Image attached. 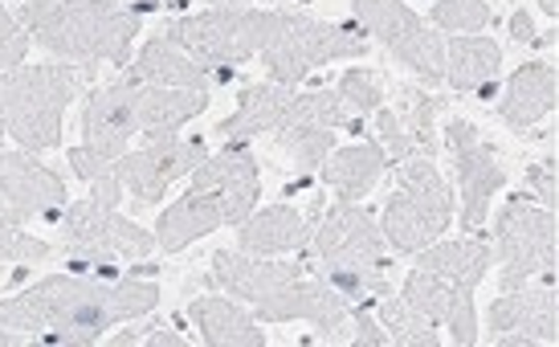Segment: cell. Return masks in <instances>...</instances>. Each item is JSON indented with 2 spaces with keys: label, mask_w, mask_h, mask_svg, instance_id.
<instances>
[{
  "label": "cell",
  "mask_w": 559,
  "mask_h": 347,
  "mask_svg": "<svg viewBox=\"0 0 559 347\" xmlns=\"http://www.w3.org/2000/svg\"><path fill=\"white\" fill-rule=\"evenodd\" d=\"M502 46L481 33H453L445 46V82L466 98H495Z\"/></svg>",
  "instance_id": "21"
},
{
  "label": "cell",
  "mask_w": 559,
  "mask_h": 347,
  "mask_svg": "<svg viewBox=\"0 0 559 347\" xmlns=\"http://www.w3.org/2000/svg\"><path fill=\"white\" fill-rule=\"evenodd\" d=\"M396 98H401V123L408 131V140L417 147V156L437 159L441 152V135H437V103L433 95H425V86H413V82H401L396 86Z\"/></svg>",
  "instance_id": "27"
},
{
  "label": "cell",
  "mask_w": 559,
  "mask_h": 347,
  "mask_svg": "<svg viewBox=\"0 0 559 347\" xmlns=\"http://www.w3.org/2000/svg\"><path fill=\"white\" fill-rule=\"evenodd\" d=\"M213 283L229 299H246L258 307L265 323H311L314 332L326 339L347 327L352 302L343 299L335 286H326L311 266L295 262H265L249 258L241 250H217L213 253Z\"/></svg>",
  "instance_id": "3"
},
{
  "label": "cell",
  "mask_w": 559,
  "mask_h": 347,
  "mask_svg": "<svg viewBox=\"0 0 559 347\" xmlns=\"http://www.w3.org/2000/svg\"><path fill=\"white\" fill-rule=\"evenodd\" d=\"M49 258H53V246L25 234L0 196V262H49Z\"/></svg>",
  "instance_id": "29"
},
{
  "label": "cell",
  "mask_w": 559,
  "mask_h": 347,
  "mask_svg": "<svg viewBox=\"0 0 559 347\" xmlns=\"http://www.w3.org/2000/svg\"><path fill=\"white\" fill-rule=\"evenodd\" d=\"M58 234H62L66 253L74 258V270L86 266H110V262H131V258H147L156 250V234L127 222L119 205H107L98 196L66 205L58 217Z\"/></svg>",
  "instance_id": "13"
},
{
  "label": "cell",
  "mask_w": 559,
  "mask_h": 347,
  "mask_svg": "<svg viewBox=\"0 0 559 347\" xmlns=\"http://www.w3.org/2000/svg\"><path fill=\"white\" fill-rule=\"evenodd\" d=\"M372 119H376V143L384 147V156H389L392 164H401V159L417 156V147H413V140H408V131H404L401 115L389 111V107H380Z\"/></svg>",
  "instance_id": "32"
},
{
  "label": "cell",
  "mask_w": 559,
  "mask_h": 347,
  "mask_svg": "<svg viewBox=\"0 0 559 347\" xmlns=\"http://www.w3.org/2000/svg\"><path fill=\"white\" fill-rule=\"evenodd\" d=\"M352 323H356V335H352V344H364V347H392L389 332L380 327V319L372 315V307L368 302H352Z\"/></svg>",
  "instance_id": "35"
},
{
  "label": "cell",
  "mask_w": 559,
  "mask_h": 347,
  "mask_svg": "<svg viewBox=\"0 0 559 347\" xmlns=\"http://www.w3.org/2000/svg\"><path fill=\"white\" fill-rule=\"evenodd\" d=\"M535 4H539V9H544V13L551 16V21L559 16V0H535Z\"/></svg>",
  "instance_id": "39"
},
{
  "label": "cell",
  "mask_w": 559,
  "mask_h": 347,
  "mask_svg": "<svg viewBox=\"0 0 559 347\" xmlns=\"http://www.w3.org/2000/svg\"><path fill=\"white\" fill-rule=\"evenodd\" d=\"M188 319L197 323V332H201V339L209 347H265L270 344L262 327H258L234 299H225V295L192 299Z\"/></svg>",
  "instance_id": "24"
},
{
  "label": "cell",
  "mask_w": 559,
  "mask_h": 347,
  "mask_svg": "<svg viewBox=\"0 0 559 347\" xmlns=\"http://www.w3.org/2000/svg\"><path fill=\"white\" fill-rule=\"evenodd\" d=\"M527 189L544 208H559V159L547 156L527 168Z\"/></svg>",
  "instance_id": "34"
},
{
  "label": "cell",
  "mask_w": 559,
  "mask_h": 347,
  "mask_svg": "<svg viewBox=\"0 0 559 347\" xmlns=\"http://www.w3.org/2000/svg\"><path fill=\"white\" fill-rule=\"evenodd\" d=\"M413 258H417V266L433 270V274L466 286V290H478L481 278L490 274L495 253H490V241H481V237H457V241H429Z\"/></svg>",
  "instance_id": "26"
},
{
  "label": "cell",
  "mask_w": 559,
  "mask_h": 347,
  "mask_svg": "<svg viewBox=\"0 0 559 347\" xmlns=\"http://www.w3.org/2000/svg\"><path fill=\"white\" fill-rule=\"evenodd\" d=\"M307 237V217L295 205L253 208L246 222L237 225V250L249 258H270V253H290Z\"/></svg>",
  "instance_id": "23"
},
{
  "label": "cell",
  "mask_w": 559,
  "mask_h": 347,
  "mask_svg": "<svg viewBox=\"0 0 559 347\" xmlns=\"http://www.w3.org/2000/svg\"><path fill=\"white\" fill-rule=\"evenodd\" d=\"M25 53H29V33H25V25L0 0V74L16 70V65L25 62Z\"/></svg>",
  "instance_id": "33"
},
{
  "label": "cell",
  "mask_w": 559,
  "mask_h": 347,
  "mask_svg": "<svg viewBox=\"0 0 559 347\" xmlns=\"http://www.w3.org/2000/svg\"><path fill=\"white\" fill-rule=\"evenodd\" d=\"M221 225H225V217H221L217 201H213V196H204V192L188 189L180 201H171V205L159 213L156 246L164 253H180V250H188L192 241L217 234Z\"/></svg>",
  "instance_id": "25"
},
{
  "label": "cell",
  "mask_w": 559,
  "mask_h": 347,
  "mask_svg": "<svg viewBox=\"0 0 559 347\" xmlns=\"http://www.w3.org/2000/svg\"><path fill=\"white\" fill-rule=\"evenodd\" d=\"M209 156V143L204 135H188V140H152L147 147L131 152V156H119L110 164H94V168H82L79 180L91 184V196L107 201V205H119L123 192H131V201L140 208L164 201V192L188 176L201 159Z\"/></svg>",
  "instance_id": "8"
},
{
  "label": "cell",
  "mask_w": 559,
  "mask_h": 347,
  "mask_svg": "<svg viewBox=\"0 0 559 347\" xmlns=\"http://www.w3.org/2000/svg\"><path fill=\"white\" fill-rule=\"evenodd\" d=\"M429 21L445 33H481L486 25H495V13L486 0H433Z\"/></svg>",
  "instance_id": "30"
},
{
  "label": "cell",
  "mask_w": 559,
  "mask_h": 347,
  "mask_svg": "<svg viewBox=\"0 0 559 347\" xmlns=\"http://www.w3.org/2000/svg\"><path fill=\"white\" fill-rule=\"evenodd\" d=\"M159 286L140 278H86L49 274L13 299H0V327L13 332H53L49 344H98L103 332L152 315Z\"/></svg>",
  "instance_id": "1"
},
{
  "label": "cell",
  "mask_w": 559,
  "mask_h": 347,
  "mask_svg": "<svg viewBox=\"0 0 559 347\" xmlns=\"http://www.w3.org/2000/svg\"><path fill=\"white\" fill-rule=\"evenodd\" d=\"M295 123H319L331 131H356L364 135V123L352 119V111L343 107L340 91H307L298 95L295 86H278V82H253L237 95V111L229 119H221L217 135H225V143H249L253 135L265 131H282Z\"/></svg>",
  "instance_id": "9"
},
{
  "label": "cell",
  "mask_w": 559,
  "mask_h": 347,
  "mask_svg": "<svg viewBox=\"0 0 559 347\" xmlns=\"http://www.w3.org/2000/svg\"><path fill=\"white\" fill-rule=\"evenodd\" d=\"M389 168V156L376 140L368 143H352V147H340L323 159V184L335 192V201H364L368 192L376 189V180Z\"/></svg>",
  "instance_id": "22"
},
{
  "label": "cell",
  "mask_w": 559,
  "mask_h": 347,
  "mask_svg": "<svg viewBox=\"0 0 559 347\" xmlns=\"http://www.w3.org/2000/svg\"><path fill=\"white\" fill-rule=\"evenodd\" d=\"M16 21L29 41L74 65H127L143 33V9H123L119 0H25Z\"/></svg>",
  "instance_id": "4"
},
{
  "label": "cell",
  "mask_w": 559,
  "mask_h": 347,
  "mask_svg": "<svg viewBox=\"0 0 559 347\" xmlns=\"http://www.w3.org/2000/svg\"><path fill=\"white\" fill-rule=\"evenodd\" d=\"M368 53V41L356 25H335L319 21L311 13H286L278 37L262 49V65L270 82L298 86L311 70L326 62H356Z\"/></svg>",
  "instance_id": "12"
},
{
  "label": "cell",
  "mask_w": 559,
  "mask_h": 347,
  "mask_svg": "<svg viewBox=\"0 0 559 347\" xmlns=\"http://www.w3.org/2000/svg\"><path fill=\"white\" fill-rule=\"evenodd\" d=\"M16 344H25V339H21L13 327H0V347H16Z\"/></svg>",
  "instance_id": "38"
},
{
  "label": "cell",
  "mask_w": 559,
  "mask_h": 347,
  "mask_svg": "<svg viewBox=\"0 0 559 347\" xmlns=\"http://www.w3.org/2000/svg\"><path fill=\"white\" fill-rule=\"evenodd\" d=\"M453 192L429 156H408L396 168V189L384 205V241L392 253H417L450 229Z\"/></svg>",
  "instance_id": "10"
},
{
  "label": "cell",
  "mask_w": 559,
  "mask_h": 347,
  "mask_svg": "<svg viewBox=\"0 0 559 347\" xmlns=\"http://www.w3.org/2000/svg\"><path fill=\"white\" fill-rule=\"evenodd\" d=\"M507 29H511V37L519 41V46H535V37H539V29H535V21H531L527 9H514V13L507 16Z\"/></svg>",
  "instance_id": "36"
},
{
  "label": "cell",
  "mask_w": 559,
  "mask_h": 347,
  "mask_svg": "<svg viewBox=\"0 0 559 347\" xmlns=\"http://www.w3.org/2000/svg\"><path fill=\"white\" fill-rule=\"evenodd\" d=\"M0 196L21 225L29 222H58L66 213V180L53 168H46L37 152H0Z\"/></svg>",
  "instance_id": "18"
},
{
  "label": "cell",
  "mask_w": 559,
  "mask_h": 347,
  "mask_svg": "<svg viewBox=\"0 0 559 347\" xmlns=\"http://www.w3.org/2000/svg\"><path fill=\"white\" fill-rule=\"evenodd\" d=\"M556 103H559L556 65L523 62L511 74L502 98H498V119L511 127V131H519V135H527L539 119H547V115L556 111Z\"/></svg>",
  "instance_id": "20"
},
{
  "label": "cell",
  "mask_w": 559,
  "mask_h": 347,
  "mask_svg": "<svg viewBox=\"0 0 559 347\" xmlns=\"http://www.w3.org/2000/svg\"><path fill=\"white\" fill-rule=\"evenodd\" d=\"M352 16L359 21V33L376 37L425 86L445 82V41L404 0H352Z\"/></svg>",
  "instance_id": "14"
},
{
  "label": "cell",
  "mask_w": 559,
  "mask_h": 347,
  "mask_svg": "<svg viewBox=\"0 0 559 347\" xmlns=\"http://www.w3.org/2000/svg\"><path fill=\"white\" fill-rule=\"evenodd\" d=\"M217 4H253V0H217ZM265 4H278V0H265Z\"/></svg>",
  "instance_id": "40"
},
{
  "label": "cell",
  "mask_w": 559,
  "mask_h": 347,
  "mask_svg": "<svg viewBox=\"0 0 559 347\" xmlns=\"http://www.w3.org/2000/svg\"><path fill=\"white\" fill-rule=\"evenodd\" d=\"M140 344H147V347H185V335H176L171 327H156V332L147 335V339H140Z\"/></svg>",
  "instance_id": "37"
},
{
  "label": "cell",
  "mask_w": 559,
  "mask_h": 347,
  "mask_svg": "<svg viewBox=\"0 0 559 347\" xmlns=\"http://www.w3.org/2000/svg\"><path fill=\"white\" fill-rule=\"evenodd\" d=\"M123 79L131 82H152V86H180V91H217L221 74H213L209 65H201L188 49H180L171 37L156 33V37H147L140 49V58L135 62H127V74Z\"/></svg>",
  "instance_id": "19"
},
{
  "label": "cell",
  "mask_w": 559,
  "mask_h": 347,
  "mask_svg": "<svg viewBox=\"0 0 559 347\" xmlns=\"http://www.w3.org/2000/svg\"><path fill=\"white\" fill-rule=\"evenodd\" d=\"M290 9H237L217 4L204 13L176 16L164 25V37H171L180 49H188L201 65H209L221 79H234V65H246L258 58L274 37Z\"/></svg>",
  "instance_id": "7"
},
{
  "label": "cell",
  "mask_w": 559,
  "mask_h": 347,
  "mask_svg": "<svg viewBox=\"0 0 559 347\" xmlns=\"http://www.w3.org/2000/svg\"><path fill=\"white\" fill-rule=\"evenodd\" d=\"M192 192H204L221 205L225 225H241L262 201V168L249 143H225L192 168Z\"/></svg>",
  "instance_id": "16"
},
{
  "label": "cell",
  "mask_w": 559,
  "mask_h": 347,
  "mask_svg": "<svg viewBox=\"0 0 559 347\" xmlns=\"http://www.w3.org/2000/svg\"><path fill=\"white\" fill-rule=\"evenodd\" d=\"M311 253L319 266H311L326 286H335L347 302L376 307L392 295L389 283V241L376 217L359 201H335L326 208L311 237Z\"/></svg>",
  "instance_id": "5"
},
{
  "label": "cell",
  "mask_w": 559,
  "mask_h": 347,
  "mask_svg": "<svg viewBox=\"0 0 559 347\" xmlns=\"http://www.w3.org/2000/svg\"><path fill=\"white\" fill-rule=\"evenodd\" d=\"M490 344L498 347H531L559 344V295L556 286H514L502 290V299L490 302Z\"/></svg>",
  "instance_id": "17"
},
{
  "label": "cell",
  "mask_w": 559,
  "mask_h": 347,
  "mask_svg": "<svg viewBox=\"0 0 559 347\" xmlns=\"http://www.w3.org/2000/svg\"><path fill=\"white\" fill-rule=\"evenodd\" d=\"M86 70L91 65L74 62L4 70L0 74V135L16 140L25 152H58L66 107L82 91Z\"/></svg>",
  "instance_id": "6"
},
{
  "label": "cell",
  "mask_w": 559,
  "mask_h": 347,
  "mask_svg": "<svg viewBox=\"0 0 559 347\" xmlns=\"http://www.w3.org/2000/svg\"><path fill=\"white\" fill-rule=\"evenodd\" d=\"M213 95L209 91H180V86H152V82H131L119 79L94 91L82 115V135L86 140L79 147L66 152V164L74 168V176L82 168L94 164H110L127 152L131 135L143 140H168L176 135L188 119L209 111Z\"/></svg>",
  "instance_id": "2"
},
{
  "label": "cell",
  "mask_w": 559,
  "mask_h": 347,
  "mask_svg": "<svg viewBox=\"0 0 559 347\" xmlns=\"http://www.w3.org/2000/svg\"><path fill=\"white\" fill-rule=\"evenodd\" d=\"M335 91H340L343 107L352 111L356 123H364L368 115H376L380 107H384V82L376 79L372 70H347Z\"/></svg>",
  "instance_id": "31"
},
{
  "label": "cell",
  "mask_w": 559,
  "mask_h": 347,
  "mask_svg": "<svg viewBox=\"0 0 559 347\" xmlns=\"http://www.w3.org/2000/svg\"><path fill=\"white\" fill-rule=\"evenodd\" d=\"M274 143H278V152H286V156L298 164V184H302V180L319 172L323 159L335 152V131L319 123H295V127L274 131Z\"/></svg>",
  "instance_id": "28"
},
{
  "label": "cell",
  "mask_w": 559,
  "mask_h": 347,
  "mask_svg": "<svg viewBox=\"0 0 559 347\" xmlns=\"http://www.w3.org/2000/svg\"><path fill=\"white\" fill-rule=\"evenodd\" d=\"M445 147L457 168V189H462V234H478L490 217V201L507 184V168L490 143L481 140V131L469 119L453 115L445 123Z\"/></svg>",
  "instance_id": "15"
},
{
  "label": "cell",
  "mask_w": 559,
  "mask_h": 347,
  "mask_svg": "<svg viewBox=\"0 0 559 347\" xmlns=\"http://www.w3.org/2000/svg\"><path fill=\"white\" fill-rule=\"evenodd\" d=\"M498 258V286L514 290V286L544 278L556 286L559 270V217L556 208L531 205V196L514 192L495 217V250Z\"/></svg>",
  "instance_id": "11"
}]
</instances>
